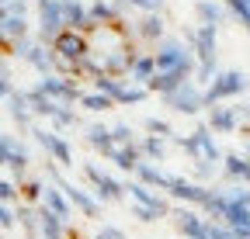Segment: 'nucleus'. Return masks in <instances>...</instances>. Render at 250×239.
Wrapping results in <instances>:
<instances>
[{"mask_svg": "<svg viewBox=\"0 0 250 239\" xmlns=\"http://www.w3.org/2000/svg\"><path fill=\"white\" fill-rule=\"evenodd\" d=\"M125 191H129L139 204H149V208H156V212H160L164 219L170 215V204H167V198H160V194H156V187H149V184H143L139 181V177H136V181H129V184H125Z\"/></svg>", "mask_w": 250, "mask_h": 239, "instance_id": "f8f14e48", "label": "nucleus"}, {"mask_svg": "<svg viewBox=\"0 0 250 239\" xmlns=\"http://www.w3.org/2000/svg\"><path fill=\"white\" fill-rule=\"evenodd\" d=\"M28 101H31V108H35V118H49V122H52V114H56L59 104H62V101L49 97L39 83H35V87H28Z\"/></svg>", "mask_w": 250, "mask_h": 239, "instance_id": "aec40b11", "label": "nucleus"}, {"mask_svg": "<svg viewBox=\"0 0 250 239\" xmlns=\"http://www.w3.org/2000/svg\"><path fill=\"white\" fill-rule=\"evenodd\" d=\"M14 222H18L14 201H4V204H0V225H4V229H14Z\"/></svg>", "mask_w": 250, "mask_h": 239, "instance_id": "a18cd8bd", "label": "nucleus"}, {"mask_svg": "<svg viewBox=\"0 0 250 239\" xmlns=\"http://www.w3.org/2000/svg\"><path fill=\"white\" fill-rule=\"evenodd\" d=\"M136 35L146 38V42H164V18H160V14H146V18L136 24Z\"/></svg>", "mask_w": 250, "mask_h": 239, "instance_id": "393cba45", "label": "nucleus"}, {"mask_svg": "<svg viewBox=\"0 0 250 239\" xmlns=\"http://www.w3.org/2000/svg\"><path fill=\"white\" fill-rule=\"evenodd\" d=\"M205 239H240V232L236 229H229L226 222H208V229H205Z\"/></svg>", "mask_w": 250, "mask_h": 239, "instance_id": "4c0bfd02", "label": "nucleus"}, {"mask_svg": "<svg viewBox=\"0 0 250 239\" xmlns=\"http://www.w3.org/2000/svg\"><path fill=\"white\" fill-rule=\"evenodd\" d=\"M24 63H28L31 70H35V73L49 76V73L59 66V55H56V49H52V45L45 49V42H35V49L28 52V59H24Z\"/></svg>", "mask_w": 250, "mask_h": 239, "instance_id": "2eb2a0df", "label": "nucleus"}, {"mask_svg": "<svg viewBox=\"0 0 250 239\" xmlns=\"http://www.w3.org/2000/svg\"><path fill=\"white\" fill-rule=\"evenodd\" d=\"M247 87H250V83H247V76H243L240 70H219V73L212 76V83L205 87V101H208V108H212V104H223V101L243 94Z\"/></svg>", "mask_w": 250, "mask_h": 239, "instance_id": "f257e3e1", "label": "nucleus"}, {"mask_svg": "<svg viewBox=\"0 0 250 239\" xmlns=\"http://www.w3.org/2000/svg\"><path fill=\"white\" fill-rule=\"evenodd\" d=\"M198 18H202V24H219L223 21V7L212 4V0H198Z\"/></svg>", "mask_w": 250, "mask_h": 239, "instance_id": "c9c22d12", "label": "nucleus"}, {"mask_svg": "<svg viewBox=\"0 0 250 239\" xmlns=\"http://www.w3.org/2000/svg\"><path fill=\"white\" fill-rule=\"evenodd\" d=\"M146 132H153V135H167V139L174 135V129L164 122V118H146Z\"/></svg>", "mask_w": 250, "mask_h": 239, "instance_id": "c03bdc74", "label": "nucleus"}, {"mask_svg": "<svg viewBox=\"0 0 250 239\" xmlns=\"http://www.w3.org/2000/svg\"><path fill=\"white\" fill-rule=\"evenodd\" d=\"M195 139H198V146H202V156H205L208 166H219V163H223V153H219V146H215V139H212V125H208V122L195 129ZM195 166H198V163H195Z\"/></svg>", "mask_w": 250, "mask_h": 239, "instance_id": "412c9836", "label": "nucleus"}, {"mask_svg": "<svg viewBox=\"0 0 250 239\" xmlns=\"http://www.w3.org/2000/svg\"><path fill=\"white\" fill-rule=\"evenodd\" d=\"M83 173H87V181L94 184V194H98L101 201H122L125 184H118L115 177H108L98 163H83Z\"/></svg>", "mask_w": 250, "mask_h": 239, "instance_id": "0eeeda50", "label": "nucleus"}, {"mask_svg": "<svg viewBox=\"0 0 250 239\" xmlns=\"http://www.w3.org/2000/svg\"><path fill=\"white\" fill-rule=\"evenodd\" d=\"M4 14H28L24 0H4Z\"/></svg>", "mask_w": 250, "mask_h": 239, "instance_id": "09e8293b", "label": "nucleus"}, {"mask_svg": "<svg viewBox=\"0 0 250 239\" xmlns=\"http://www.w3.org/2000/svg\"><path fill=\"white\" fill-rule=\"evenodd\" d=\"M59 32H66V18H62V0H49L39 7V42L52 45Z\"/></svg>", "mask_w": 250, "mask_h": 239, "instance_id": "7ed1b4c3", "label": "nucleus"}, {"mask_svg": "<svg viewBox=\"0 0 250 239\" xmlns=\"http://www.w3.org/2000/svg\"><path fill=\"white\" fill-rule=\"evenodd\" d=\"M139 146H143V156H146V160H156V163H160V160H164V149H167V135H153V132H149Z\"/></svg>", "mask_w": 250, "mask_h": 239, "instance_id": "2f4dec72", "label": "nucleus"}, {"mask_svg": "<svg viewBox=\"0 0 250 239\" xmlns=\"http://www.w3.org/2000/svg\"><path fill=\"white\" fill-rule=\"evenodd\" d=\"M136 49L132 45H125V49H118V52H111V55H104V73H111V76H129L132 73V66H136Z\"/></svg>", "mask_w": 250, "mask_h": 239, "instance_id": "4468645a", "label": "nucleus"}, {"mask_svg": "<svg viewBox=\"0 0 250 239\" xmlns=\"http://www.w3.org/2000/svg\"><path fill=\"white\" fill-rule=\"evenodd\" d=\"M7 114L18 122V129H31V118H35V108L28 101V91H14L7 97Z\"/></svg>", "mask_w": 250, "mask_h": 239, "instance_id": "dca6fc26", "label": "nucleus"}, {"mask_svg": "<svg viewBox=\"0 0 250 239\" xmlns=\"http://www.w3.org/2000/svg\"><path fill=\"white\" fill-rule=\"evenodd\" d=\"M39 219H42V239H70L66 232H62L66 219H62L59 212H52L49 204H42V208H39Z\"/></svg>", "mask_w": 250, "mask_h": 239, "instance_id": "4be33fe9", "label": "nucleus"}, {"mask_svg": "<svg viewBox=\"0 0 250 239\" xmlns=\"http://www.w3.org/2000/svg\"><path fill=\"white\" fill-rule=\"evenodd\" d=\"M14 198H18L14 181H0V201H14Z\"/></svg>", "mask_w": 250, "mask_h": 239, "instance_id": "de8ad7c7", "label": "nucleus"}, {"mask_svg": "<svg viewBox=\"0 0 250 239\" xmlns=\"http://www.w3.org/2000/svg\"><path fill=\"white\" fill-rule=\"evenodd\" d=\"M164 104H167L170 111H177V114H198L202 108H208L205 91H202V83H198V80H188V83L177 87V91L164 94Z\"/></svg>", "mask_w": 250, "mask_h": 239, "instance_id": "f03ea898", "label": "nucleus"}, {"mask_svg": "<svg viewBox=\"0 0 250 239\" xmlns=\"http://www.w3.org/2000/svg\"><path fill=\"white\" fill-rule=\"evenodd\" d=\"M132 215H136L139 222H146V225H149V222H156V219H164L160 212H156V208H149V204H139V201L132 204Z\"/></svg>", "mask_w": 250, "mask_h": 239, "instance_id": "a19ab883", "label": "nucleus"}, {"mask_svg": "<svg viewBox=\"0 0 250 239\" xmlns=\"http://www.w3.org/2000/svg\"><path fill=\"white\" fill-rule=\"evenodd\" d=\"M90 18H94V21H101V24H115V21H118V11H115V4L94 0V4H90Z\"/></svg>", "mask_w": 250, "mask_h": 239, "instance_id": "72a5a7b5", "label": "nucleus"}, {"mask_svg": "<svg viewBox=\"0 0 250 239\" xmlns=\"http://www.w3.org/2000/svg\"><path fill=\"white\" fill-rule=\"evenodd\" d=\"M208 125H212V132H219V135L236 132V129H240V108L212 104V108H208Z\"/></svg>", "mask_w": 250, "mask_h": 239, "instance_id": "ddd939ff", "label": "nucleus"}, {"mask_svg": "<svg viewBox=\"0 0 250 239\" xmlns=\"http://www.w3.org/2000/svg\"><path fill=\"white\" fill-rule=\"evenodd\" d=\"M118 101L111 97V94H104V91H94V94H83V101H80V108H87V111H111Z\"/></svg>", "mask_w": 250, "mask_h": 239, "instance_id": "7c9ffc66", "label": "nucleus"}, {"mask_svg": "<svg viewBox=\"0 0 250 239\" xmlns=\"http://www.w3.org/2000/svg\"><path fill=\"white\" fill-rule=\"evenodd\" d=\"M132 7H139V11H146V14H160L164 11V0H129Z\"/></svg>", "mask_w": 250, "mask_h": 239, "instance_id": "49530a36", "label": "nucleus"}, {"mask_svg": "<svg viewBox=\"0 0 250 239\" xmlns=\"http://www.w3.org/2000/svg\"><path fill=\"white\" fill-rule=\"evenodd\" d=\"M87 146L90 149H98L101 156H115V149H118V142H115V132L108 129V125H87Z\"/></svg>", "mask_w": 250, "mask_h": 239, "instance_id": "f3484780", "label": "nucleus"}, {"mask_svg": "<svg viewBox=\"0 0 250 239\" xmlns=\"http://www.w3.org/2000/svg\"><path fill=\"white\" fill-rule=\"evenodd\" d=\"M28 35V21L24 14H4V42H18Z\"/></svg>", "mask_w": 250, "mask_h": 239, "instance_id": "c85d7f7f", "label": "nucleus"}, {"mask_svg": "<svg viewBox=\"0 0 250 239\" xmlns=\"http://www.w3.org/2000/svg\"><path fill=\"white\" fill-rule=\"evenodd\" d=\"M136 177H139L143 184L156 187V191H167V187H170V181H174L170 173H164L160 166H156V160H143V163H139V170H136Z\"/></svg>", "mask_w": 250, "mask_h": 239, "instance_id": "6ab92c4d", "label": "nucleus"}, {"mask_svg": "<svg viewBox=\"0 0 250 239\" xmlns=\"http://www.w3.org/2000/svg\"><path fill=\"white\" fill-rule=\"evenodd\" d=\"M18 225L24 229L28 239H39V236H42V219H39L35 208H31V201H28V204H18Z\"/></svg>", "mask_w": 250, "mask_h": 239, "instance_id": "b1692460", "label": "nucleus"}, {"mask_svg": "<svg viewBox=\"0 0 250 239\" xmlns=\"http://www.w3.org/2000/svg\"><path fill=\"white\" fill-rule=\"evenodd\" d=\"M243 184H250V173H247V181H243Z\"/></svg>", "mask_w": 250, "mask_h": 239, "instance_id": "864d4df0", "label": "nucleus"}, {"mask_svg": "<svg viewBox=\"0 0 250 239\" xmlns=\"http://www.w3.org/2000/svg\"><path fill=\"white\" fill-rule=\"evenodd\" d=\"M167 194L170 198H177V201H188V204H205L208 201V187H202V184H191V181H184V177H174L170 181V187H167Z\"/></svg>", "mask_w": 250, "mask_h": 239, "instance_id": "9b49d317", "label": "nucleus"}, {"mask_svg": "<svg viewBox=\"0 0 250 239\" xmlns=\"http://www.w3.org/2000/svg\"><path fill=\"white\" fill-rule=\"evenodd\" d=\"M21 198H24V201H31V204H35V201H42V198H45V184H39V181H28V184H21Z\"/></svg>", "mask_w": 250, "mask_h": 239, "instance_id": "ea45409f", "label": "nucleus"}, {"mask_svg": "<svg viewBox=\"0 0 250 239\" xmlns=\"http://www.w3.org/2000/svg\"><path fill=\"white\" fill-rule=\"evenodd\" d=\"M35 4H39V7H42V4H49V0H35Z\"/></svg>", "mask_w": 250, "mask_h": 239, "instance_id": "603ef678", "label": "nucleus"}, {"mask_svg": "<svg viewBox=\"0 0 250 239\" xmlns=\"http://www.w3.org/2000/svg\"><path fill=\"white\" fill-rule=\"evenodd\" d=\"M170 142L174 146H181L188 156H191L195 163H205V156H202V146H198V139H195V132L191 135H170Z\"/></svg>", "mask_w": 250, "mask_h": 239, "instance_id": "473e14b6", "label": "nucleus"}, {"mask_svg": "<svg viewBox=\"0 0 250 239\" xmlns=\"http://www.w3.org/2000/svg\"><path fill=\"white\" fill-rule=\"evenodd\" d=\"M45 204L52 208V212H59V215H62V219H66V222H70V215H73V208H77V204L70 201V194H66V191H62L59 184H52V187H45Z\"/></svg>", "mask_w": 250, "mask_h": 239, "instance_id": "5701e85b", "label": "nucleus"}, {"mask_svg": "<svg viewBox=\"0 0 250 239\" xmlns=\"http://www.w3.org/2000/svg\"><path fill=\"white\" fill-rule=\"evenodd\" d=\"M223 222H226L229 229H236V232H240V229H247V225H250V204H243V201H233Z\"/></svg>", "mask_w": 250, "mask_h": 239, "instance_id": "c756f323", "label": "nucleus"}, {"mask_svg": "<svg viewBox=\"0 0 250 239\" xmlns=\"http://www.w3.org/2000/svg\"><path fill=\"white\" fill-rule=\"evenodd\" d=\"M62 18H66V28L83 32V35H90L98 28V21L90 18V7H83L80 0H62Z\"/></svg>", "mask_w": 250, "mask_h": 239, "instance_id": "9d476101", "label": "nucleus"}, {"mask_svg": "<svg viewBox=\"0 0 250 239\" xmlns=\"http://www.w3.org/2000/svg\"><path fill=\"white\" fill-rule=\"evenodd\" d=\"M52 125H56V129H77V125H80V114L70 111L66 104H59V111L52 114Z\"/></svg>", "mask_w": 250, "mask_h": 239, "instance_id": "f704fd0d", "label": "nucleus"}, {"mask_svg": "<svg viewBox=\"0 0 250 239\" xmlns=\"http://www.w3.org/2000/svg\"><path fill=\"white\" fill-rule=\"evenodd\" d=\"M146 94H149V87H125L122 91V97H118V104H143L146 101Z\"/></svg>", "mask_w": 250, "mask_h": 239, "instance_id": "58836bf2", "label": "nucleus"}, {"mask_svg": "<svg viewBox=\"0 0 250 239\" xmlns=\"http://www.w3.org/2000/svg\"><path fill=\"white\" fill-rule=\"evenodd\" d=\"M229 198H233V201H243V204H250V184H247V187H233V191H229Z\"/></svg>", "mask_w": 250, "mask_h": 239, "instance_id": "8fccbe9b", "label": "nucleus"}, {"mask_svg": "<svg viewBox=\"0 0 250 239\" xmlns=\"http://www.w3.org/2000/svg\"><path fill=\"white\" fill-rule=\"evenodd\" d=\"M111 132H115V142H118V146H129V142H136V135H132V125H125V122L111 125Z\"/></svg>", "mask_w": 250, "mask_h": 239, "instance_id": "79ce46f5", "label": "nucleus"}, {"mask_svg": "<svg viewBox=\"0 0 250 239\" xmlns=\"http://www.w3.org/2000/svg\"><path fill=\"white\" fill-rule=\"evenodd\" d=\"M223 173L229 177V181H247V173H250V156H223Z\"/></svg>", "mask_w": 250, "mask_h": 239, "instance_id": "cd10ccee", "label": "nucleus"}, {"mask_svg": "<svg viewBox=\"0 0 250 239\" xmlns=\"http://www.w3.org/2000/svg\"><path fill=\"white\" fill-rule=\"evenodd\" d=\"M170 219H174V229L181 232V239H202L208 229V219H198L191 208H177V212H170Z\"/></svg>", "mask_w": 250, "mask_h": 239, "instance_id": "1a4fd4ad", "label": "nucleus"}, {"mask_svg": "<svg viewBox=\"0 0 250 239\" xmlns=\"http://www.w3.org/2000/svg\"><path fill=\"white\" fill-rule=\"evenodd\" d=\"M243 135H247V146H250V129H243Z\"/></svg>", "mask_w": 250, "mask_h": 239, "instance_id": "3c124183", "label": "nucleus"}, {"mask_svg": "<svg viewBox=\"0 0 250 239\" xmlns=\"http://www.w3.org/2000/svg\"><path fill=\"white\" fill-rule=\"evenodd\" d=\"M31 135H35V142L45 149L59 166H73V149H70V142L62 135H56L52 129H31Z\"/></svg>", "mask_w": 250, "mask_h": 239, "instance_id": "39448f33", "label": "nucleus"}, {"mask_svg": "<svg viewBox=\"0 0 250 239\" xmlns=\"http://www.w3.org/2000/svg\"><path fill=\"white\" fill-rule=\"evenodd\" d=\"M0 160L11 173H18V181H24V170H28V149L21 142H14V135H0Z\"/></svg>", "mask_w": 250, "mask_h": 239, "instance_id": "6e6552de", "label": "nucleus"}, {"mask_svg": "<svg viewBox=\"0 0 250 239\" xmlns=\"http://www.w3.org/2000/svg\"><path fill=\"white\" fill-rule=\"evenodd\" d=\"M153 76H156V55H139V59H136V66H132V73H129V83L146 87Z\"/></svg>", "mask_w": 250, "mask_h": 239, "instance_id": "bb28decb", "label": "nucleus"}, {"mask_svg": "<svg viewBox=\"0 0 250 239\" xmlns=\"http://www.w3.org/2000/svg\"><path fill=\"white\" fill-rule=\"evenodd\" d=\"M0 94H4V97L14 94V73H11V63H4V70H0Z\"/></svg>", "mask_w": 250, "mask_h": 239, "instance_id": "37998d69", "label": "nucleus"}, {"mask_svg": "<svg viewBox=\"0 0 250 239\" xmlns=\"http://www.w3.org/2000/svg\"><path fill=\"white\" fill-rule=\"evenodd\" d=\"M56 55L59 59H66V63H80V59L90 55V42L83 32H73V28H66V32H59V38L52 42Z\"/></svg>", "mask_w": 250, "mask_h": 239, "instance_id": "20e7f679", "label": "nucleus"}, {"mask_svg": "<svg viewBox=\"0 0 250 239\" xmlns=\"http://www.w3.org/2000/svg\"><path fill=\"white\" fill-rule=\"evenodd\" d=\"M39 87H42V91H45L49 97L62 101V104H80V101H83V91L77 87V80H66V76H56V73L42 76V80H39Z\"/></svg>", "mask_w": 250, "mask_h": 239, "instance_id": "423d86ee", "label": "nucleus"}, {"mask_svg": "<svg viewBox=\"0 0 250 239\" xmlns=\"http://www.w3.org/2000/svg\"><path fill=\"white\" fill-rule=\"evenodd\" d=\"M229 204H233L229 191H212V194H208V201H205L202 208L208 212V219H215V222H223V219H226V212H229Z\"/></svg>", "mask_w": 250, "mask_h": 239, "instance_id": "a878e982", "label": "nucleus"}, {"mask_svg": "<svg viewBox=\"0 0 250 239\" xmlns=\"http://www.w3.org/2000/svg\"><path fill=\"white\" fill-rule=\"evenodd\" d=\"M226 7H229V14L247 28V35H250V0H226Z\"/></svg>", "mask_w": 250, "mask_h": 239, "instance_id": "e433bc0d", "label": "nucleus"}, {"mask_svg": "<svg viewBox=\"0 0 250 239\" xmlns=\"http://www.w3.org/2000/svg\"><path fill=\"white\" fill-rule=\"evenodd\" d=\"M202 239H205V236H202Z\"/></svg>", "mask_w": 250, "mask_h": 239, "instance_id": "6e6d98bb", "label": "nucleus"}, {"mask_svg": "<svg viewBox=\"0 0 250 239\" xmlns=\"http://www.w3.org/2000/svg\"><path fill=\"white\" fill-rule=\"evenodd\" d=\"M143 160H146V156H143V146H139V142L118 146V149H115V156H111V163H115L118 170H125V173H136Z\"/></svg>", "mask_w": 250, "mask_h": 239, "instance_id": "a211bd4d", "label": "nucleus"}, {"mask_svg": "<svg viewBox=\"0 0 250 239\" xmlns=\"http://www.w3.org/2000/svg\"><path fill=\"white\" fill-rule=\"evenodd\" d=\"M247 108H250V104H247Z\"/></svg>", "mask_w": 250, "mask_h": 239, "instance_id": "5fc2aeb1", "label": "nucleus"}]
</instances>
